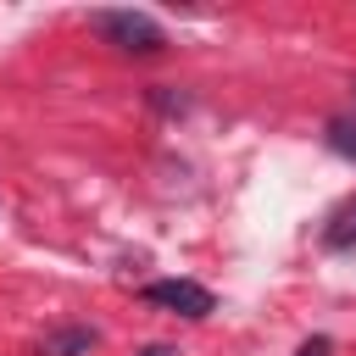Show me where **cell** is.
Returning a JSON list of instances; mask_svg holds the SVG:
<instances>
[{"label": "cell", "mask_w": 356, "mask_h": 356, "mask_svg": "<svg viewBox=\"0 0 356 356\" xmlns=\"http://www.w3.org/2000/svg\"><path fill=\"white\" fill-rule=\"evenodd\" d=\"M328 350H334V339H328V334H317V339H306L295 356H328Z\"/></svg>", "instance_id": "6"}, {"label": "cell", "mask_w": 356, "mask_h": 356, "mask_svg": "<svg viewBox=\"0 0 356 356\" xmlns=\"http://www.w3.org/2000/svg\"><path fill=\"white\" fill-rule=\"evenodd\" d=\"M317 239H323V250H356V195H350V200H339V206L323 217Z\"/></svg>", "instance_id": "3"}, {"label": "cell", "mask_w": 356, "mask_h": 356, "mask_svg": "<svg viewBox=\"0 0 356 356\" xmlns=\"http://www.w3.org/2000/svg\"><path fill=\"white\" fill-rule=\"evenodd\" d=\"M89 28L111 44V50H122V56H156L161 44H167V33H161V22L150 17V11H95L89 17Z\"/></svg>", "instance_id": "1"}, {"label": "cell", "mask_w": 356, "mask_h": 356, "mask_svg": "<svg viewBox=\"0 0 356 356\" xmlns=\"http://www.w3.org/2000/svg\"><path fill=\"white\" fill-rule=\"evenodd\" d=\"M100 345V334L95 328H56L50 339H44V350L39 356H89Z\"/></svg>", "instance_id": "4"}, {"label": "cell", "mask_w": 356, "mask_h": 356, "mask_svg": "<svg viewBox=\"0 0 356 356\" xmlns=\"http://www.w3.org/2000/svg\"><path fill=\"white\" fill-rule=\"evenodd\" d=\"M150 100H156V106H161V111H184V106H189V100H184V95H167V89H156V95H150Z\"/></svg>", "instance_id": "7"}, {"label": "cell", "mask_w": 356, "mask_h": 356, "mask_svg": "<svg viewBox=\"0 0 356 356\" xmlns=\"http://www.w3.org/2000/svg\"><path fill=\"white\" fill-rule=\"evenodd\" d=\"M139 300L156 306V312H172V317H195V323L217 312V295L206 284H195V278H150L139 289Z\"/></svg>", "instance_id": "2"}, {"label": "cell", "mask_w": 356, "mask_h": 356, "mask_svg": "<svg viewBox=\"0 0 356 356\" xmlns=\"http://www.w3.org/2000/svg\"><path fill=\"white\" fill-rule=\"evenodd\" d=\"M145 356H172V350H167V345H150V350H145Z\"/></svg>", "instance_id": "8"}, {"label": "cell", "mask_w": 356, "mask_h": 356, "mask_svg": "<svg viewBox=\"0 0 356 356\" xmlns=\"http://www.w3.org/2000/svg\"><path fill=\"white\" fill-rule=\"evenodd\" d=\"M328 150L334 156H345V161H356V117H328Z\"/></svg>", "instance_id": "5"}]
</instances>
